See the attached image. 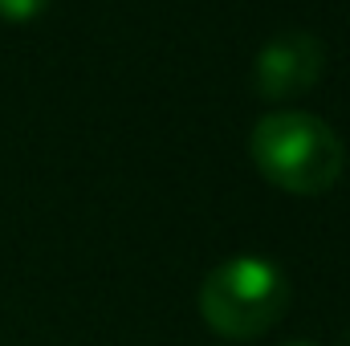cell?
Listing matches in <instances>:
<instances>
[{"instance_id": "3957f363", "label": "cell", "mask_w": 350, "mask_h": 346, "mask_svg": "<svg viewBox=\"0 0 350 346\" xmlns=\"http://www.w3.org/2000/svg\"><path fill=\"white\" fill-rule=\"evenodd\" d=\"M322 70H326V49L314 33H277L257 53L253 86L265 102H289L318 86Z\"/></svg>"}, {"instance_id": "7a4b0ae2", "label": "cell", "mask_w": 350, "mask_h": 346, "mask_svg": "<svg viewBox=\"0 0 350 346\" xmlns=\"http://www.w3.org/2000/svg\"><path fill=\"white\" fill-rule=\"evenodd\" d=\"M289 310V277L269 257H228L200 285V318L220 338H261Z\"/></svg>"}, {"instance_id": "277c9868", "label": "cell", "mask_w": 350, "mask_h": 346, "mask_svg": "<svg viewBox=\"0 0 350 346\" xmlns=\"http://www.w3.org/2000/svg\"><path fill=\"white\" fill-rule=\"evenodd\" d=\"M49 8V0H0V16L8 25H29Z\"/></svg>"}, {"instance_id": "6da1fadb", "label": "cell", "mask_w": 350, "mask_h": 346, "mask_svg": "<svg viewBox=\"0 0 350 346\" xmlns=\"http://www.w3.org/2000/svg\"><path fill=\"white\" fill-rule=\"evenodd\" d=\"M253 163L257 172L293 196H322L338 183L347 151L338 131L318 118V114H301V110H281V114H265L253 127L249 139Z\"/></svg>"}, {"instance_id": "5b68a950", "label": "cell", "mask_w": 350, "mask_h": 346, "mask_svg": "<svg viewBox=\"0 0 350 346\" xmlns=\"http://www.w3.org/2000/svg\"><path fill=\"white\" fill-rule=\"evenodd\" d=\"M289 346H318V343H289Z\"/></svg>"}]
</instances>
